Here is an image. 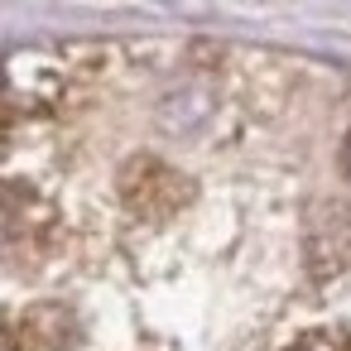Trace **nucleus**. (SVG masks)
I'll return each mask as SVG.
<instances>
[{"instance_id":"f257e3e1","label":"nucleus","mask_w":351,"mask_h":351,"mask_svg":"<svg viewBox=\"0 0 351 351\" xmlns=\"http://www.w3.org/2000/svg\"><path fill=\"white\" fill-rule=\"evenodd\" d=\"M289 351H346V346H337V341H322V337H313V341H298V346H289Z\"/></svg>"},{"instance_id":"f03ea898","label":"nucleus","mask_w":351,"mask_h":351,"mask_svg":"<svg viewBox=\"0 0 351 351\" xmlns=\"http://www.w3.org/2000/svg\"><path fill=\"white\" fill-rule=\"evenodd\" d=\"M346 173H351V140H346Z\"/></svg>"}]
</instances>
